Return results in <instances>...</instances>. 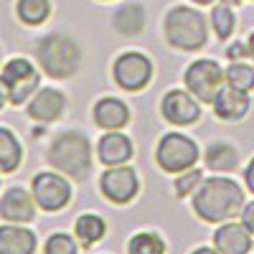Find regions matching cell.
<instances>
[{
  "label": "cell",
  "mask_w": 254,
  "mask_h": 254,
  "mask_svg": "<svg viewBox=\"0 0 254 254\" xmlns=\"http://www.w3.org/2000/svg\"><path fill=\"white\" fill-rule=\"evenodd\" d=\"M190 206L193 214L206 221V224H221L239 216L244 206V188L226 176H211L203 178L198 190L190 196Z\"/></svg>",
  "instance_id": "obj_1"
},
{
  "label": "cell",
  "mask_w": 254,
  "mask_h": 254,
  "mask_svg": "<svg viewBox=\"0 0 254 254\" xmlns=\"http://www.w3.org/2000/svg\"><path fill=\"white\" fill-rule=\"evenodd\" d=\"M49 165L74 181H87L92 173V142L79 130H64L49 145Z\"/></svg>",
  "instance_id": "obj_2"
},
{
  "label": "cell",
  "mask_w": 254,
  "mask_h": 254,
  "mask_svg": "<svg viewBox=\"0 0 254 254\" xmlns=\"http://www.w3.org/2000/svg\"><path fill=\"white\" fill-rule=\"evenodd\" d=\"M163 33H165L168 46H173L176 51H183V54L201 51L208 44L206 15L193 5H173L165 13Z\"/></svg>",
  "instance_id": "obj_3"
},
{
  "label": "cell",
  "mask_w": 254,
  "mask_h": 254,
  "mask_svg": "<svg viewBox=\"0 0 254 254\" xmlns=\"http://www.w3.org/2000/svg\"><path fill=\"white\" fill-rule=\"evenodd\" d=\"M36 59L51 79H69L81 66V49L69 33H49L36 44Z\"/></svg>",
  "instance_id": "obj_4"
},
{
  "label": "cell",
  "mask_w": 254,
  "mask_h": 254,
  "mask_svg": "<svg viewBox=\"0 0 254 254\" xmlns=\"http://www.w3.org/2000/svg\"><path fill=\"white\" fill-rule=\"evenodd\" d=\"M201 153L193 137L183 132H165L155 147V163L165 173H183L198 163Z\"/></svg>",
  "instance_id": "obj_5"
},
{
  "label": "cell",
  "mask_w": 254,
  "mask_h": 254,
  "mask_svg": "<svg viewBox=\"0 0 254 254\" xmlns=\"http://www.w3.org/2000/svg\"><path fill=\"white\" fill-rule=\"evenodd\" d=\"M0 79H3L5 89H8V102L15 104V107L26 104L41 87V71L23 56L5 61L3 71H0Z\"/></svg>",
  "instance_id": "obj_6"
},
{
  "label": "cell",
  "mask_w": 254,
  "mask_h": 254,
  "mask_svg": "<svg viewBox=\"0 0 254 254\" xmlns=\"http://www.w3.org/2000/svg\"><path fill=\"white\" fill-rule=\"evenodd\" d=\"M183 84L198 102L211 104L214 97L219 94V89L226 84V76L214 59H196L193 64H188V69L183 74Z\"/></svg>",
  "instance_id": "obj_7"
},
{
  "label": "cell",
  "mask_w": 254,
  "mask_h": 254,
  "mask_svg": "<svg viewBox=\"0 0 254 254\" xmlns=\"http://www.w3.org/2000/svg\"><path fill=\"white\" fill-rule=\"evenodd\" d=\"M153 61L142 51H125L112 64L115 84L125 92H142L153 81Z\"/></svg>",
  "instance_id": "obj_8"
},
{
  "label": "cell",
  "mask_w": 254,
  "mask_h": 254,
  "mask_svg": "<svg viewBox=\"0 0 254 254\" xmlns=\"http://www.w3.org/2000/svg\"><path fill=\"white\" fill-rule=\"evenodd\" d=\"M99 190H102V196L107 201H112L115 206H127L140 193V178L135 173V168H130L127 163L110 165L99 178Z\"/></svg>",
  "instance_id": "obj_9"
},
{
  "label": "cell",
  "mask_w": 254,
  "mask_h": 254,
  "mask_svg": "<svg viewBox=\"0 0 254 254\" xmlns=\"http://www.w3.org/2000/svg\"><path fill=\"white\" fill-rule=\"evenodd\" d=\"M31 193L38 203V208L49 211H61L71 203V186L59 171L56 173H36L31 181Z\"/></svg>",
  "instance_id": "obj_10"
},
{
  "label": "cell",
  "mask_w": 254,
  "mask_h": 254,
  "mask_svg": "<svg viewBox=\"0 0 254 254\" xmlns=\"http://www.w3.org/2000/svg\"><path fill=\"white\" fill-rule=\"evenodd\" d=\"M160 115L165 122H171L176 127L196 125L201 117V102L188 89H171L160 99Z\"/></svg>",
  "instance_id": "obj_11"
},
{
  "label": "cell",
  "mask_w": 254,
  "mask_h": 254,
  "mask_svg": "<svg viewBox=\"0 0 254 254\" xmlns=\"http://www.w3.org/2000/svg\"><path fill=\"white\" fill-rule=\"evenodd\" d=\"M36 206L38 203H36L31 190L13 186L3 193V198H0V219L13 221V224H28L36 216Z\"/></svg>",
  "instance_id": "obj_12"
},
{
  "label": "cell",
  "mask_w": 254,
  "mask_h": 254,
  "mask_svg": "<svg viewBox=\"0 0 254 254\" xmlns=\"http://www.w3.org/2000/svg\"><path fill=\"white\" fill-rule=\"evenodd\" d=\"M135 155V145L132 140L127 137L120 130H104V135L97 142V158L104 168L110 165H122V163H130Z\"/></svg>",
  "instance_id": "obj_13"
},
{
  "label": "cell",
  "mask_w": 254,
  "mask_h": 254,
  "mask_svg": "<svg viewBox=\"0 0 254 254\" xmlns=\"http://www.w3.org/2000/svg\"><path fill=\"white\" fill-rule=\"evenodd\" d=\"M211 107H214V115L219 120L239 122L252 110V97H249V92H239L234 87H229V84H224L219 89V94L214 97V102H211Z\"/></svg>",
  "instance_id": "obj_14"
},
{
  "label": "cell",
  "mask_w": 254,
  "mask_h": 254,
  "mask_svg": "<svg viewBox=\"0 0 254 254\" xmlns=\"http://www.w3.org/2000/svg\"><path fill=\"white\" fill-rule=\"evenodd\" d=\"M64 110H66V97L54 87L38 89L28 99V117L36 122H56L64 115Z\"/></svg>",
  "instance_id": "obj_15"
},
{
  "label": "cell",
  "mask_w": 254,
  "mask_h": 254,
  "mask_svg": "<svg viewBox=\"0 0 254 254\" xmlns=\"http://www.w3.org/2000/svg\"><path fill=\"white\" fill-rule=\"evenodd\" d=\"M214 249L221 254H247L252 249V234L242 221H221L214 231Z\"/></svg>",
  "instance_id": "obj_16"
},
{
  "label": "cell",
  "mask_w": 254,
  "mask_h": 254,
  "mask_svg": "<svg viewBox=\"0 0 254 254\" xmlns=\"http://www.w3.org/2000/svg\"><path fill=\"white\" fill-rule=\"evenodd\" d=\"M92 117H94V125L102 127V130H122V127L130 125V107L117 99V97H102L94 110H92Z\"/></svg>",
  "instance_id": "obj_17"
},
{
  "label": "cell",
  "mask_w": 254,
  "mask_h": 254,
  "mask_svg": "<svg viewBox=\"0 0 254 254\" xmlns=\"http://www.w3.org/2000/svg\"><path fill=\"white\" fill-rule=\"evenodd\" d=\"M36 247L38 242L31 229L13 221L0 226V254H33Z\"/></svg>",
  "instance_id": "obj_18"
},
{
  "label": "cell",
  "mask_w": 254,
  "mask_h": 254,
  "mask_svg": "<svg viewBox=\"0 0 254 254\" xmlns=\"http://www.w3.org/2000/svg\"><path fill=\"white\" fill-rule=\"evenodd\" d=\"M203 160L208 165V171H214V173H231V171H237V165H239V153H237L234 145L219 140V142H211L206 147Z\"/></svg>",
  "instance_id": "obj_19"
},
{
  "label": "cell",
  "mask_w": 254,
  "mask_h": 254,
  "mask_svg": "<svg viewBox=\"0 0 254 254\" xmlns=\"http://www.w3.org/2000/svg\"><path fill=\"white\" fill-rule=\"evenodd\" d=\"M104 234H107V221H104L99 214H81L74 221V237L79 239L81 247L97 244Z\"/></svg>",
  "instance_id": "obj_20"
},
{
  "label": "cell",
  "mask_w": 254,
  "mask_h": 254,
  "mask_svg": "<svg viewBox=\"0 0 254 254\" xmlns=\"http://www.w3.org/2000/svg\"><path fill=\"white\" fill-rule=\"evenodd\" d=\"M20 163H23V147H20L18 137L8 127H0V173L18 171Z\"/></svg>",
  "instance_id": "obj_21"
},
{
  "label": "cell",
  "mask_w": 254,
  "mask_h": 254,
  "mask_svg": "<svg viewBox=\"0 0 254 254\" xmlns=\"http://www.w3.org/2000/svg\"><path fill=\"white\" fill-rule=\"evenodd\" d=\"M112 26L120 33H125V36H137L145 28V10H142V5L130 3V5L117 8L115 15H112Z\"/></svg>",
  "instance_id": "obj_22"
},
{
  "label": "cell",
  "mask_w": 254,
  "mask_h": 254,
  "mask_svg": "<svg viewBox=\"0 0 254 254\" xmlns=\"http://www.w3.org/2000/svg\"><path fill=\"white\" fill-rule=\"evenodd\" d=\"M18 18L26 26H41L51 15V0H18Z\"/></svg>",
  "instance_id": "obj_23"
},
{
  "label": "cell",
  "mask_w": 254,
  "mask_h": 254,
  "mask_svg": "<svg viewBox=\"0 0 254 254\" xmlns=\"http://www.w3.org/2000/svg\"><path fill=\"white\" fill-rule=\"evenodd\" d=\"M211 28L216 31V38L219 41H229V36L234 33L237 28V15H234V5L229 3H216L211 8Z\"/></svg>",
  "instance_id": "obj_24"
},
{
  "label": "cell",
  "mask_w": 254,
  "mask_h": 254,
  "mask_svg": "<svg viewBox=\"0 0 254 254\" xmlns=\"http://www.w3.org/2000/svg\"><path fill=\"white\" fill-rule=\"evenodd\" d=\"M226 84L239 92H252L254 89V66H249L247 61H234L224 69Z\"/></svg>",
  "instance_id": "obj_25"
},
{
  "label": "cell",
  "mask_w": 254,
  "mask_h": 254,
  "mask_svg": "<svg viewBox=\"0 0 254 254\" xmlns=\"http://www.w3.org/2000/svg\"><path fill=\"white\" fill-rule=\"evenodd\" d=\"M127 249L132 254H163L165 242L160 239V234H155V231H137V234L127 242Z\"/></svg>",
  "instance_id": "obj_26"
},
{
  "label": "cell",
  "mask_w": 254,
  "mask_h": 254,
  "mask_svg": "<svg viewBox=\"0 0 254 254\" xmlns=\"http://www.w3.org/2000/svg\"><path fill=\"white\" fill-rule=\"evenodd\" d=\"M201 183H203V173L198 171L196 165H193V168H188V171L178 173V178H176V183H173L176 196H178V198H188V196H193L196 190H198V186H201Z\"/></svg>",
  "instance_id": "obj_27"
},
{
  "label": "cell",
  "mask_w": 254,
  "mask_h": 254,
  "mask_svg": "<svg viewBox=\"0 0 254 254\" xmlns=\"http://www.w3.org/2000/svg\"><path fill=\"white\" fill-rule=\"evenodd\" d=\"M79 249V244L74 242L71 234H64V231H56V234L49 237L46 242V252L49 254H74Z\"/></svg>",
  "instance_id": "obj_28"
},
{
  "label": "cell",
  "mask_w": 254,
  "mask_h": 254,
  "mask_svg": "<svg viewBox=\"0 0 254 254\" xmlns=\"http://www.w3.org/2000/svg\"><path fill=\"white\" fill-rule=\"evenodd\" d=\"M239 219H242V224L247 226V231L254 237V201H249V203H244V206H242Z\"/></svg>",
  "instance_id": "obj_29"
},
{
  "label": "cell",
  "mask_w": 254,
  "mask_h": 254,
  "mask_svg": "<svg viewBox=\"0 0 254 254\" xmlns=\"http://www.w3.org/2000/svg\"><path fill=\"white\" fill-rule=\"evenodd\" d=\"M244 183H247V188H249V193H254V158L247 163V168H244Z\"/></svg>",
  "instance_id": "obj_30"
},
{
  "label": "cell",
  "mask_w": 254,
  "mask_h": 254,
  "mask_svg": "<svg viewBox=\"0 0 254 254\" xmlns=\"http://www.w3.org/2000/svg\"><path fill=\"white\" fill-rule=\"evenodd\" d=\"M247 56L254 61V31L249 33V38H247Z\"/></svg>",
  "instance_id": "obj_31"
},
{
  "label": "cell",
  "mask_w": 254,
  "mask_h": 254,
  "mask_svg": "<svg viewBox=\"0 0 254 254\" xmlns=\"http://www.w3.org/2000/svg\"><path fill=\"white\" fill-rule=\"evenodd\" d=\"M5 102H8V89H5V84H3V79H0V110L5 107Z\"/></svg>",
  "instance_id": "obj_32"
},
{
  "label": "cell",
  "mask_w": 254,
  "mask_h": 254,
  "mask_svg": "<svg viewBox=\"0 0 254 254\" xmlns=\"http://www.w3.org/2000/svg\"><path fill=\"white\" fill-rule=\"evenodd\" d=\"M193 5H211V3H216V0H190Z\"/></svg>",
  "instance_id": "obj_33"
}]
</instances>
